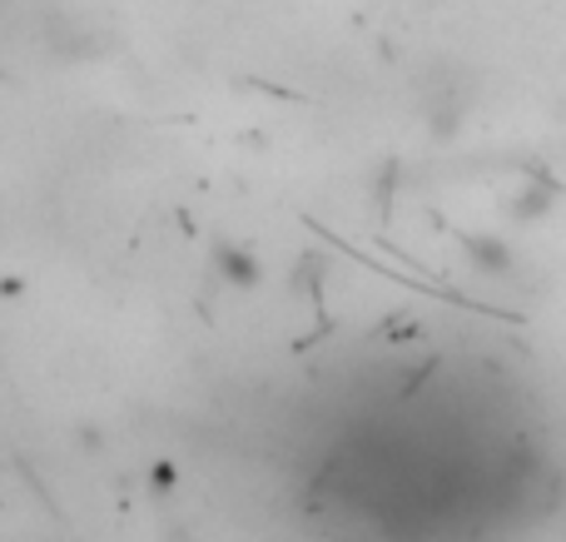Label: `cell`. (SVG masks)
Instances as JSON below:
<instances>
[{"mask_svg": "<svg viewBox=\"0 0 566 542\" xmlns=\"http://www.w3.org/2000/svg\"><path fill=\"white\" fill-rule=\"evenodd\" d=\"M214 269L229 289H259V279H264L259 254L249 244H239V239H214Z\"/></svg>", "mask_w": 566, "mask_h": 542, "instance_id": "1", "label": "cell"}, {"mask_svg": "<svg viewBox=\"0 0 566 542\" xmlns=\"http://www.w3.org/2000/svg\"><path fill=\"white\" fill-rule=\"evenodd\" d=\"M462 254H468V264L478 269V274H488V279H502V274H512V249L502 244L497 234H468L462 239Z\"/></svg>", "mask_w": 566, "mask_h": 542, "instance_id": "2", "label": "cell"}, {"mask_svg": "<svg viewBox=\"0 0 566 542\" xmlns=\"http://www.w3.org/2000/svg\"><path fill=\"white\" fill-rule=\"evenodd\" d=\"M552 195H557L552 185H532V189H522V195L512 199V215H517V219H542V215L552 209Z\"/></svg>", "mask_w": 566, "mask_h": 542, "instance_id": "3", "label": "cell"}, {"mask_svg": "<svg viewBox=\"0 0 566 542\" xmlns=\"http://www.w3.org/2000/svg\"><path fill=\"white\" fill-rule=\"evenodd\" d=\"M155 483H159V488H169V483H175V468L159 463V468H155Z\"/></svg>", "mask_w": 566, "mask_h": 542, "instance_id": "4", "label": "cell"}]
</instances>
